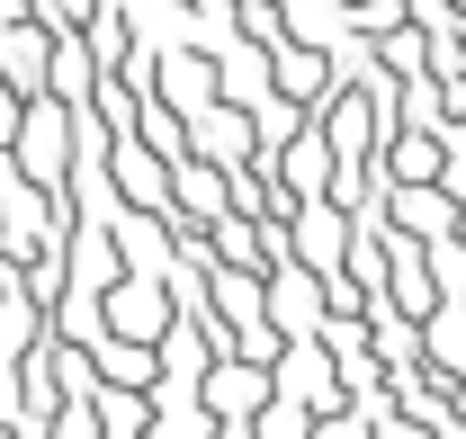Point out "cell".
I'll list each match as a JSON object with an SVG mask.
<instances>
[{"label": "cell", "mask_w": 466, "mask_h": 439, "mask_svg": "<svg viewBox=\"0 0 466 439\" xmlns=\"http://www.w3.org/2000/svg\"><path fill=\"white\" fill-rule=\"evenodd\" d=\"M9 162H18V179H27V189L63 198V189H72V170H81V108H72V99H55V90H46V99H27Z\"/></svg>", "instance_id": "6da1fadb"}, {"label": "cell", "mask_w": 466, "mask_h": 439, "mask_svg": "<svg viewBox=\"0 0 466 439\" xmlns=\"http://www.w3.org/2000/svg\"><path fill=\"white\" fill-rule=\"evenodd\" d=\"M18 117H27V99H18V90H9V81H0V153H9V144H18Z\"/></svg>", "instance_id": "5b68a950"}, {"label": "cell", "mask_w": 466, "mask_h": 439, "mask_svg": "<svg viewBox=\"0 0 466 439\" xmlns=\"http://www.w3.org/2000/svg\"><path fill=\"white\" fill-rule=\"evenodd\" d=\"M99 314H108V332L116 341H144V350H162V332L179 323V305H171V287H162V278H116L108 296H99Z\"/></svg>", "instance_id": "7a4b0ae2"}, {"label": "cell", "mask_w": 466, "mask_h": 439, "mask_svg": "<svg viewBox=\"0 0 466 439\" xmlns=\"http://www.w3.org/2000/svg\"><path fill=\"white\" fill-rule=\"evenodd\" d=\"M198 403H207V422H260V413L279 403V377L251 368V359H216V368L198 377Z\"/></svg>", "instance_id": "3957f363"}, {"label": "cell", "mask_w": 466, "mask_h": 439, "mask_svg": "<svg viewBox=\"0 0 466 439\" xmlns=\"http://www.w3.org/2000/svg\"><path fill=\"white\" fill-rule=\"evenodd\" d=\"M108 439H153V431H108Z\"/></svg>", "instance_id": "8992f818"}, {"label": "cell", "mask_w": 466, "mask_h": 439, "mask_svg": "<svg viewBox=\"0 0 466 439\" xmlns=\"http://www.w3.org/2000/svg\"><path fill=\"white\" fill-rule=\"evenodd\" d=\"M449 224H458V207L440 189H395V233L404 242H449Z\"/></svg>", "instance_id": "277c9868"}]
</instances>
